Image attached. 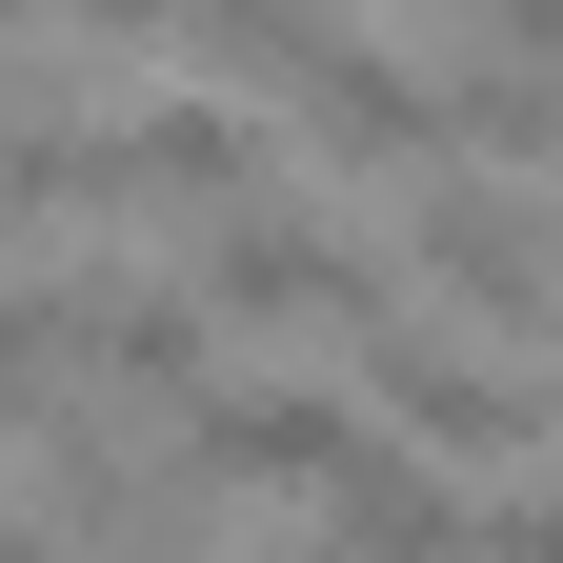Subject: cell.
<instances>
[{
  "instance_id": "6da1fadb",
  "label": "cell",
  "mask_w": 563,
  "mask_h": 563,
  "mask_svg": "<svg viewBox=\"0 0 563 563\" xmlns=\"http://www.w3.org/2000/svg\"><path fill=\"white\" fill-rule=\"evenodd\" d=\"M262 201V121L242 101H181V81H141L121 121L101 101H41L21 121V242H101V222H242Z\"/></svg>"
},
{
  "instance_id": "7a4b0ae2",
  "label": "cell",
  "mask_w": 563,
  "mask_h": 563,
  "mask_svg": "<svg viewBox=\"0 0 563 563\" xmlns=\"http://www.w3.org/2000/svg\"><path fill=\"white\" fill-rule=\"evenodd\" d=\"M201 363H222V302L201 282H101V242L21 262V383H81V402H201Z\"/></svg>"
},
{
  "instance_id": "3957f363",
  "label": "cell",
  "mask_w": 563,
  "mask_h": 563,
  "mask_svg": "<svg viewBox=\"0 0 563 563\" xmlns=\"http://www.w3.org/2000/svg\"><path fill=\"white\" fill-rule=\"evenodd\" d=\"M402 282L422 322H483V342H563V222L504 181V162H443L402 201Z\"/></svg>"
},
{
  "instance_id": "277c9868",
  "label": "cell",
  "mask_w": 563,
  "mask_h": 563,
  "mask_svg": "<svg viewBox=\"0 0 563 563\" xmlns=\"http://www.w3.org/2000/svg\"><path fill=\"white\" fill-rule=\"evenodd\" d=\"M201 302H222L242 342H402V322H422V282H402L383 242L302 222V201H242V222L201 242Z\"/></svg>"
},
{
  "instance_id": "5b68a950",
  "label": "cell",
  "mask_w": 563,
  "mask_h": 563,
  "mask_svg": "<svg viewBox=\"0 0 563 563\" xmlns=\"http://www.w3.org/2000/svg\"><path fill=\"white\" fill-rule=\"evenodd\" d=\"M363 443H383V402H342L322 363H302V383H201V402H181V463L222 483V504H322V483H363Z\"/></svg>"
},
{
  "instance_id": "8992f818",
  "label": "cell",
  "mask_w": 563,
  "mask_h": 563,
  "mask_svg": "<svg viewBox=\"0 0 563 563\" xmlns=\"http://www.w3.org/2000/svg\"><path fill=\"white\" fill-rule=\"evenodd\" d=\"M363 383H383V422H402V443L422 463H523L543 443V402L563 383H523V342H463V322H402V342H363Z\"/></svg>"
},
{
  "instance_id": "52a82bcc",
  "label": "cell",
  "mask_w": 563,
  "mask_h": 563,
  "mask_svg": "<svg viewBox=\"0 0 563 563\" xmlns=\"http://www.w3.org/2000/svg\"><path fill=\"white\" fill-rule=\"evenodd\" d=\"M483 563H563V483H504L483 504Z\"/></svg>"
},
{
  "instance_id": "ba28073f",
  "label": "cell",
  "mask_w": 563,
  "mask_h": 563,
  "mask_svg": "<svg viewBox=\"0 0 563 563\" xmlns=\"http://www.w3.org/2000/svg\"><path fill=\"white\" fill-rule=\"evenodd\" d=\"M543 383H563V342H543Z\"/></svg>"
}]
</instances>
